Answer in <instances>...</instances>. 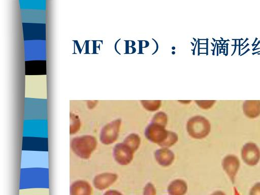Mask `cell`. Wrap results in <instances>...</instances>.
<instances>
[{
	"label": "cell",
	"instance_id": "obj_7",
	"mask_svg": "<svg viewBox=\"0 0 260 195\" xmlns=\"http://www.w3.org/2000/svg\"><path fill=\"white\" fill-rule=\"evenodd\" d=\"M221 164L223 169L234 182L240 165L239 158L235 155L229 154L223 158Z\"/></svg>",
	"mask_w": 260,
	"mask_h": 195
},
{
	"label": "cell",
	"instance_id": "obj_12",
	"mask_svg": "<svg viewBox=\"0 0 260 195\" xmlns=\"http://www.w3.org/2000/svg\"><path fill=\"white\" fill-rule=\"evenodd\" d=\"M245 114L250 118H254L260 114V102L247 101L243 106Z\"/></svg>",
	"mask_w": 260,
	"mask_h": 195
},
{
	"label": "cell",
	"instance_id": "obj_20",
	"mask_svg": "<svg viewBox=\"0 0 260 195\" xmlns=\"http://www.w3.org/2000/svg\"><path fill=\"white\" fill-rule=\"evenodd\" d=\"M103 195H123V194L117 190L110 189L106 191Z\"/></svg>",
	"mask_w": 260,
	"mask_h": 195
},
{
	"label": "cell",
	"instance_id": "obj_9",
	"mask_svg": "<svg viewBox=\"0 0 260 195\" xmlns=\"http://www.w3.org/2000/svg\"><path fill=\"white\" fill-rule=\"evenodd\" d=\"M154 158L157 163L164 167L171 165L175 159L174 152L168 148L160 147L154 152Z\"/></svg>",
	"mask_w": 260,
	"mask_h": 195
},
{
	"label": "cell",
	"instance_id": "obj_16",
	"mask_svg": "<svg viewBox=\"0 0 260 195\" xmlns=\"http://www.w3.org/2000/svg\"><path fill=\"white\" fill-rule=\"evenodd\" d=\"M167 122L168 118L167 115L165 113L160 112L154 115L151 122L156 123L166 127Z\"/></svg>",
	"mask_w": 260,
	"mask_h": 195
},
{
	"label": "cell",
	"instance_id": "obj_14",
	"mask_svg": "<svg viewBox=\"0 0 260 195\" xmlns=\"http://www.w3.org/2000/svg\"><path fill=\"white\" fill-rule=\"evenodd\" d=\"M178 140V135L172 131H168V136L166 140L159 146L160 147L169 148L175 144Z\"/></svg>",
	"mask_w": 260,
	"mask_h": 195
},
{
	"label": "cell",
	"instance_id": "obj_13",
	"mask_svg": "<svg viewBox=\"0 0 260 195\" xmlns=\"http://www.w3.org/2000/svg\"><path fill=\"white\" fill-rule=\"evenodd\" d=\"M123 142L136 152L140 146L141 138L137 134L131 133L125 138Z\"/></svg>",
	"mask_w": 260,
	"mask_h": 195
},
{
	"label": "cell",
	"instance_id": "obj_17",
	"mask_svg": "<svg viewBox=\"0 0 260 195\" xmlns=\"http://www.w3.org/2000/svg\"><path fill=\"white\" fill-rule=\"evenodd\" d=\"M143 105L148 110L154 111L159 107L160 102L159 101H143Z\"/></svg>",
	"mask_w": 260,
	"mask_h": 195
},
{
	"label": "cell",
	"instance_id": "obj_15",
	"mask_svg": "<svg viewBox=\"0 0 260 195\" xmlns=\"http://www.w3.org/2000/svg\"><path fill=\"white\" fill-rule=\"evenodd\" d=\"M81 123L78 116L74 114H70V133L71 135L74 134L80 129Z\"/></svg>",
	"mask_w": 260,
	"mask_h": 195
},
{
	"label": "cell",
	"instance_id": "obj_4",
	"mask_svg": "<svg viewBox=\"0 0 260 195\" xmlns=\"http://www.w3.org/2000/svg\"><path fill=\"white\" fill-rule=\"evenodd\" d=\"M168 133V131L166 127L152 122L147 126L144 132L145 136L148 140L159 146L166 140Z\"/></svg>",
	"mask_w": 260,
	"mask_h": 195
},
{
	"label": "cell",
	"instance_id": "obj_8",
	"mask_svg": "<svg viewBox=\"0 0 260 195\" xmlns=\"http://www.w3.org/2000/svg\"><path fill=\"white\" fill-rule=\"evenodd\" d=\"M118 178V175L114 173L106 172L96 175L93 180L95 188L100 190L109 188Z\"/></svg>",
	"mask_w": 260,
	"mask_h": 195
},
{
	"label": "cell",
	"instance_id": "obj_21",
	"mask_svg": "<svg viewBox=\"0 0 260 195\" xmlns=\"http://www.w3.org/2000/svg\"><path fill=\"white\" fill-rule=\"evenodd\" d=\"M211 195H225V194L221 190H217L213 192Z\"/></svg>",
	"mask_w": 260,
	"mask_h": 195
},
{
	"label": "cell",
	"instance_id": "obj_10",
	"mask_svg": "<svg viewBox=\"0 0 260 195\" xmlns=\"http://www.w3.org/2000/svg\"><path fill=\"white\" fill-rule=\"evenodd\" d=\"M92 192L91 185L85 180L75 181L70 186V195H91Z\"/></svg>",
	"mask_w": 260,
	"mask_h": 195
},
{
	"label": "cell",
	"instance_id": "obj_5",
	"mask_svg": "<svg viewBox=\"0 0 260 195\" xmlns=\"http://www.w3.org/2000/svg\"><path fill=\"white\" fill-rule=\"evenodd\" d=\"M135 152L123 142L117 143L113 149L115 160L121 166H126L130 164L133 159Z\"/></svg>",
	"mask_w": 260,
	"mask_h": 195
},
{
	"label": "cell",
	"instance_id": "obj_18",
	"mask_svg": "<svg viewBox=\"0 0 260 195\" xmlns=\"http://www.w3.org/2000/svg\"><path fill=\"white\" fill-rule=\"evenodd\" d=\"M156 190L154 185L151 182H148L144 186L143 195H156Z\"/></svg>",
	"mask_w": 260,
	"mask_h": 195
},
{
	"label": "cell",
	"instance_id": "obj_1",
	"mask_svg": "<svg viewBox=\"0 0 260 195\" xmlns=\"http://www.w3.org/2000/svg\"><path fill=\"white\" fill-rule=\"evenodd\" d=\"M97 146L95 137L86 135L74 138L71 142L72 151L79 157L88 159Z\"/></svg>",
	"mask_w": 260,
	"mask_h": 195
},
{
	"label": "cell",
	"instance_id": "obj_2",
	"mask_svg": "<svg viewBox=\"0 0 260 195\" xmlns=\"http://www.w3.org/2000/svg\"><path fill=\"white\" fill-rule=\"evenodd\" d=\"M211 124L208 120L201 116L190 118L186 123V131L188 135L195 139L206 137L211 131Z\"/></svg>",
	"mask_w": 260,
	"mask_h": 195
},
{
	"label": "cell",
	"instance_id": "obj_19",
	"mask_svg": "<svg viewBox=\"0 0 260 195\" xmlns=\"http://www.w3.org/2000/svg\"><path fill=\"white\" fill-rule=\"evenodd\" d=\"M249 195H260V182L255 183L251 188Z\"/></svg>",
	"mask_w": 260,
	"mask_h": 195
},
{
	"label": "cell",
	"instance_id": "obj_6",
	"mask_svg": "<svg viewBox=\"0 0 260 195\" xmlns=\"http://www.w3.org/2000/svg\"><path fill=\"white\" fill-rule=\"evenodd\" d=\"M241 157L246 165L255 166L260 160V149L253 142L246 143L241 149Z\"/></svg>",
	"mask_w": 260,
	"mask_h": 195
},
{
	"label": "cell",
	"instance_id": "obj_3",
	"mask_svg": "<svg viewBox=\"0 0 260 195\" xmlns=\"http://www.w3.org/2000/svg\"><path fill=\"white\" fill-rule=\"evenodd\" d=\"M121 124V120L117 119L105 125L100 132L101 142L104 145H110L114 143L119 136Z\"/></svg>",
	"mask_w": 260,
	"mask_h": 195
},
{
	"label": "cell",
	"instance_id": "obj_11",
	"mask_svg": "<svg viewBox=\"0 0 260 195\" xmlns=\"http://www.w3.org/2000/svg\"><path fill=\"white\" fill-rule=\"evenodd\" d=\"M188 186L184 180L176 179L168 185L167 191L169 195H185L187 191Z\"/></svg>",
	"mask_w": 260,
	"mask_h": 195
}]
</instances>
